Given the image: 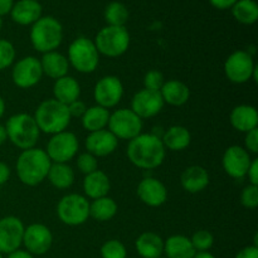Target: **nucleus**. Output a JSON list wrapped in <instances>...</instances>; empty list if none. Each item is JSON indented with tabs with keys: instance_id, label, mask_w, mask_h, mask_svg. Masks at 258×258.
Masks as SVG:
<instances>
[{
	"instance_id": "nucleus-1",
	"label": "nucleus",
	"mask_w": 258,
	"mask_h": 258,
	"mask_svg": "<svg viewBox=\"0 0 258 258\" xmlns=\"http://www.w3.org/2000/svg\"><path fill=\"white\" fill-rule=\"evenodd\" d=\"M126 155L130 163L136 168L153 170L164 163L166 150L158 135L141 133L140 135L128 141Z\"/></svg>"
},
{
	"instance_id": "nucleus-2",
	"label": "nucleus",
	"mask_w": 258,
	"mask_h": 258,
	"mask_svg": "<svg viewBox=\"0 0 258 258\" xmlns=\"http://www.w3.org/2000/svg\"><path fill=\"white\" fill-rule=\"evenodd\" d=\"M50 165L52 161L43 149L32 148L23 150L15 164L18 179L27 186L39 185L47 180Z\"/></svg>"
},
{
	"instance_id": "nucleus-3",
	"label": "nucleus",
	"mask_w": 258,
	"mask_h": 258,
	"mask_svg": "<svg viewBox=\"0 0 258 258\" xmlns=\"http://www.w3.org/2000/svg\"><path fill=\"white\" fill-rule=\"evenodd\" d=\"M33 117H34L40 133H44L50 136L67 130L71 120H72L68 113L67 106L58 102L54 98L42 101L38 105Z\"/></svg>"
},
{
	"instance_id": "nucleus-4",
	"label": "nucleus",
	"mask_w": 258,
	"mask_h": 258,
	"mask_svg": "<svg viewBox=\"0 0 258 258\" xmlns=\"http://www.w3.org/2000/svg\"><path fill=\"white\" fill-rule=\"evenodd\" d=\"M8 140L20 150L35 148L40 138V130L33 115L29 113H15L8 118L5 123Z\"/></svg>"
},
{
	"instance_id": "nucleus-5",
	"label": "nucleus",
	"mask_w": 258,
	"mask_h": 258,
	"mask_svg": "<svg viewBox=\"0 0 258 258\" xmlns=\"http://www.w3.org/2000/svg\"><path fill=\"white\" fill-rule=\"evenodd\" d=\"M30 43L37 52L44 53L57 50L62 44L63 27L55 18L40 17L30 28Z\"/></svg>"
},
{
	"instance_id": "nucleus-6",
	"label": "nucleus",
	"mask_w": 258,
	"mask_h": 258,
	"mask_svg": "<svg viewBox=\"0 0 258 258\" xmlns=\"http://www.w3.org/2000/svg\"><path fill=\"white\" fill-rule=\"evenodd\" d=\"M67 59L71 67L77 72L90 75L95 72L100 64V53L92 39L77 37L68 47Z\"/></svg>"
},
{
	"instance_id": "nucleus-7",
	"label": "nucleus",
	"mask_w": 258,
	"mask_h": 258,
	"mask_svg": "<svg viewBox=\"0 0 258 258\" xmlns=\"http://www.w3.org/2000/svg\"><path fill=\"white\" fill-rule=\"evenodd\" d=\"M100 55L117 58L125 54L130 48L131 37L126 27L106 25L96 34L93 39Z\"/></svg>"
},
{
	"instance_id": "nucleus-8",
	"label": "nucleus",
	"mask_w": 258,
	"mask_h": 258,
	"mask_svg": "<svg viewBox=\"0 0 258 258\" xmlns=\"http://www.w3.org/2000/svg\"><path fill=\"white\" fill-rule=\"evenodd\" d=\"M224 75L227 80L236 85H243L253 80L257 82V64L253 54L248 50H234L224 62Z\"/></svg>"
},
{
	"instance_id": "nucleus-9",
	"label": "nucleus",
	"mask_w": 258,
	"mask_h": 258,
	"mask_svg": "<svg viewBox=\"0 0 258 258\" xmlns=\"http://www.w3.org/2000/svg\"><path fill=\"white\" fill-rule=\"evenodd\" d=\"M55 212L59 221L66 226H82L90 218V201L82 194H67L59 199Z\"/></svg>"
},
{
	"instance_id": "nucleus-10",
	"label": "nucleus",
	"mask_w": 258,
	"mask_h": 258,
	"mask_svg": "<svg viewBox=\"0 0 258 258\" xmlns=\"http://www.w3.org/2000/svg\"><path fill=\"white\" fill-rule=\"evenodd\" d=\"M143 120L130 108H118L110 113L107 130H110L117 140L130 141L143 133Z\"/></svg>"
},
{
	"instance_id": "nucleus-11",
	"label": "nucleus",
	"mask_w": 258,
	"mask_h": 258,
	"mask_svg": "<svg viewBox=\"0 0 258 258\" xmlns=\"http://www.w3.org/2000/svg\"><path fill=\"white\" fill-rule=\"evenodd\" d=\"M78 150L80 141L77 135L67 130L50 136L45 148V153L52 163L68 164L77 156Z\"/></svg>"
},
{
	"instance_id": "nucleus-12",
	"label": "nucleus",
	"mask_w": 258,
	"mask_h": 258,
	"mask_svg": "<svg viewBox=\"0 0 258 258\" xmlns=\"http://www.w3.org/2000/svg\"><path fill=\"white\" fill-rule=\"evenodd\" d=\"M43 71L39 58L34 55H27L17 62L12 68V81L17 87L22 90H29L42 81Z\"/></svg>"
},
{
	"instance_id": "nucleus-13",
	"label": "nucleus",
	"mask_w": 258,
	"mask_h": 258,
	"mask_svg": "<svg viewBox=\"0 0 258 258\" xmlns=\"http://www.w3.org/2000/svg\"><path fill=\"white\" fill-rule=\"evenodd\" d=\"M123 96V85L117 76L107 75L101 77L93 88V100L96 105L103 108L116 107Z\"/></svg>"
},
{
	"instance_id": "nucleus-14",
	"label": "nucleus",
	"mask_w": 258,
	"mask_h": 258,
	"mask_svg": "<svg viewBox=\"0 0 258 258\" xmlns=\"http://www.w3.org/2000/svg\"><path fill=\"white\" fill-rule=\"evenodd\" d=\"M53 233L45 224L32 223L25 227L23 234V243L25 251L33 256H43L52 248Z\"/></svg>"
},
{
	"instance_id": "nucleus-15",
	"label": "nucleus",
	"mask_w": 258,
	"mask_h": 258,
	"mask_svg": "<svg viewBox=\"0 0 258 258\" xmlns=\"http://www.w3.org/2000/svg\"><path fill=\"white\" fill-rule=\"evenodd\" d=\"M25 226L15 216L0 218V253L9 254L20 248Z\"/></svg>"
},
{
	"instance_id": "nucleus-16",
	"label": "nucleus",
	"mask_w": 258,
	"mask_h": 258,
	"mask_svg": "<svg viewBox=\"0 0 258 258\" xmlns=\"http://www.w3.org/2000/svg\"><path fill=\"white\" fill-rule=\"evenodd\" d=\"M252 160L251 154L239 145H232L226 149L222 156V166L224 173L233 179L246 178Z\"/></svg>"
},
{
	"instance_id": "nucleus-17",
	"label": "nucleus",
	"mask_w": 258,
	"mask_h": 258,
	"mask_svg": "<svg viewBox=\"0 0 258 258\" xmlns=\"http://www.w3.org/2000/svg\"><path fill=\"white\" fill-rule=\"evenodd\" d=\"M164 106L165 103L160 92L141 88L131 98L130 110H133L141 120H145V118L155 117L156 115H159Z\"/></svg>"
},
{
	"instance_id": "nucleus-18",
	"label": "nucleus",
	"mask_w": 258,
	"mask_h": 258,
	"mask_svg": "<svg viewBox=\"0 0 258 258\" xmlns=\"http://www.w3.org/2000/svg\"><path fill=\"white\" fill-rule=\"evenodd\" d=\"M136 194L145 206L151 207V208L161 207L168 201V189H166L165 184L154 176L144 178L139 183Z\"/></svg>"
},
{
	"instance_id": "nucleus-19",
	"label": "nucleus",
	"mask_w": 258,
	"mask_h": 258,
	"mask_svg": "<svg viewBox=\"0 0 258 258\" xmlns=\"http://www.w3.org/2000/svg\"><path fill=\"white\" fill-rule=\"evenodd\" d=\"M86 150L96 158H105L116 151L118 146V140L110 130H103L90 133L85 141Z\"/></svg>"
},
{
	"instance_id": "nucleus-20",
	"label": "nucleus",
	"mask_w": 258,
	"mask_h": 258,
	"mask_svg": "<svg viewBox=\"0 0 258 258\" xmlns=\"http://www.w3.org/2000/svg\"><path fill=\"white\" fill-rule=\"evenodd\" d=\"M211 183L208 170L201 165H191L184 169L180 175V185L186 193L198 194Z\"/></svg>"
},
{
	"instance_id": "nucleus-21",
	"label": "nucleus",
	"mask_w": 258,
	"mask_h": 258,
	"mask_svg": "<svg viewBox=\"0 0 258 258\" xmlns=\"http://www.w3.org/2000/svg\"><path fill=\"white\" fill-rule=\"evenodd\" d=\"M42 5L37 0H18L10 12L12 20L17 24L27 27L33 25L42 17Z\"/></svg>"
},
{
	"instance_id": "nucleus-22",
	"label": "nucleus",
	"mask_w": 258,
	"mask_h": 258,
	"mask_svg": "<svg viewBox=\"0 0 258 258\" xmlns=\"http://www.w3.org/2000/svg\"><path fill=\"white\" fill-rule=\"evenodd\" d=\"M82 188L86 198L95 201V199L108 196L111 189V180L105 171L97 169L93 173L85 175Z\"/></svg>"
},
{
	"instance_id": "nucleus-23",
	"label": "nucleus",
	"mask_w": 258,
	"mask_h": 258,
	"mask_svg": "<svg viewBox=\"0 0 258 258\" xmlns=\"http://www.w3.org/2000/svg\"><path fill=\"white\" fill-rule=\"evenodd\" d=\"M229 122L234 130L239 133H248L258 127L257 108L252 105H238L231 111Z\"/></svg>"
},
{
	"instance_id": "nucleus-24",
	"label": "nucleus",
	"mask_w": 258,
	"mask_h": 258,
	"mask_svg": "<svg viewBox=\"0 0 258 258\" xmlns=\"http://www.w3.org/2000/svg\"><path fill=\"white\" fill-rule=\"evenodd\" d=\"M160 95L165 105L168 103L174 107H180L188 103L190 98V88L180 80H169L165 81L161 87Z\"/></svg>"
},
{
	"instance_id": "nucleus-25",
	"label": "nucleus",
	"mask_w": 258,
	"mask_h": 258,
	"mask_svg": "<svg viewBox=\"0 0 258 258\" xmlns=\"http://www.w3.org/2000/svg\"><path fill=\"white\" fill-rule=\"evenodd\" d=\"M39 60L40 66H42L43 76H47V77L55 81L68 75V71L71 67L70 62L64 54L57 52V50L44 53Z\"/></svg>"
},
{
	"instance_id": "nucleus-26",
	"label": "nucleus",
	"mask_w": 258,
	"mask_h": 258,
	"mask_svg": "<svg viewBox=\"0 0 258 258\" xmlns=\"http://www.w3.org/2000/svg\"><path fill=\"white\" fill-rule=\"evenodd\" d=\"M81 85L72 76H64L54 81L53 85V98L58 102L68 106L73 101L80 100Z\"/></svg>"
},
{
	"instance_id": "nucleus-27",
	"label": "nucleus",
	"mask_w": 258,
	"mask_h": 258,
	"mask_svg": "<svg viewBox=\"0 0 258 258\" xmlns=\"http://www.w3.org/2000/svg\"><path fill=\"white\" fill-rule=\"evenodd\" d=\"M135 248L141 258L164 256V239L155 232H144L136 238Z\"/></svg>"
},
{
	"instance_id": "nucleus-28",
	"label": "nucleus",
	"mask_w": 258,
	"mask_h": 258,
	"mask_svg": "<svg viewBox=\"0 0 258 258\" xmlns=\"http://www.w3.org/2000/svg\"><path fill=\"white\" fill-rule=\"evenodd\" d=\"M196 253L190 238L183 234H173L164 241L165 258H193Z\"/></svg>"
},
{
	"instance_id": "nucleus-29",
	"label": "nucleus",
	"mask_w": 258,
	"mask_h": 258,
	"mask_svg": "<svg viewBox=\"0 0 258 258\" xmlns=\"http://www.w3.org/2000/svg\"><path fill=\"white\" fill-rule=\"evenodd\" d=\"M160 139L165 150L183 151L190 145L191 134L185 126L174 125L170 126Z\"/></svg>"
},
{
	"instance_id": "nucleus-30",
	"label": "nucleus",
	"mask_w": 258,
	"mask_h": 258,
	"mask_svg": "<svg viewBox=\"0 0 258 258\" xmlns=\"http://www.w3.org/2000/svg\"><path fill=\"white\" fill-rule=\"evenodd\" d=\"M110 113V110L101 107L98 105L90 106V107H87L86 112L83 113L82 117H81L82 127L86 131H88V134L107 128Z\"/></svg>"
},
{
	"instance_id": "nucleus-31",
	"label": "nucleus",
	"mask_w": 258,
	"mask_h": 258,
	"mask_svg": "<svg viewBox=\"0 0 258 258\" xmlns=\"http://www.w3.org/2000/svg\"><path fill=\"white\" fill-rule=\"evenodd\" d=\"M76 174L72 166L66 163H52L48 171L47 180L54 188L64 190L75 184Z\"/></svg>"
},
{
	"instance_id": "nucleus-32",
	"label": "nucleus",
	"mask_w": 258,
	"mask_h": 258,
	"mask_svg": "<svg viewBox=\"0 0 258 258\" xmlns=\"http://www.w3.org/2000/svg\"><path fill=\"white\" fill-rule=\"evenodd\" d=\"M117 211V203L108 196L90 202V218L97 222L111 221L115 218Z\"/></svg>"
},
{
	"instance_id": "nucleus-33",
	"label": "nucleus",
	"mask_w": 258,
	"mask_h": 258,
	"mask_svg": "<svg viewBox=\"0 0 258 258\" xmlns=\"http://www.w3.org/2000/svg\"><path fill=\"white\" fill-rule=\"evenodd\" d=\"M231 10L234 19L241 24L252 25L258 20V5L254 0H238Z\"/></svg>"
},
{
	"instance_id": "nucleus-34",
	"label": "nucleus",
	"mask_w": 258,
	"mask_h": 258,
	"mask_svg": "<svg viewBox=\"0 0 258 258\" xmlns=\"http://www.w3.org/2000/svg\"><path fill=\"white\" fill-rule=\"evenodd\" d=\"M103 17H105L107 25H112V27H125L128 18H130V13H128L127 7L125 4H122V3L111 2L105 8Z\"/></svg>"
},
{
	"instance_id": "nucleus-35",
	"label": "nucleus",
	"mask_w": 258,
	"mask_h": 258,
	"mask_svg": "<svg viewBox=\"0 0 258 258\" xmlns=\"http://www.w3.org/2000/svg\"><path fill=\"white\" fill-rule=\"evenodd\" d=\"M102 258H127V249L125 244L118 239H108L101 246L100 249Z\"/></svg>"
},
{
	"instance_id": "nucleus-36",
	"label": "nucleus",
	"mask_w": 258,
	"mask_h": 258,
	"mask_svg": "<svg viewBox=\"0 0 258 258\" xmlns=\"http://www.w3.org/2000/svg\"><path fill=\"white\" fill-rule=\"evenodd\" d=\"M196 252H208L214 244V236L207 229H199L190 237Z\"/></svg>"
},
{
	"instance_id": "nucleus-37",
	"label": "nucleus",
	"mask_w": 258,
	"mask_h": 258,
	"mask_svg": "<svg viewBox=\"0 0 258 258\" xmlns=\"http://www.w3.org/2000/svg\"><path fill=\"white\" fill-rule=\"evenodd\" d=\"M17 58L14 44L7 39H0V71L12 67Z\"/></svg>"
},
{
	"instance_id": "nucleus-38",
	"label": "nucleus",
	"mask_w": 258,
	"mask_h": 258,
	"mask_svg": "<svg viewBox=\"0 0 258 258\" xmlns=\"http://www.w3.org/2000/svg\"><path fill=\"white\" fill-rule=\"evenodd\" d=\"M76 163H77V169L83 175L93 173L98 169V159L93 156L92 154L88 153V151L78 154Z\"/></svg>"
},
{
	"instance_id": "nucleus-39",
	"label": "nucleus",
	"mask_w": 258,
	"mask_h": 258,
	"mask_svg": "<svg viewBox=\"0 0 258 258\" xmlns=\"http://www.w3.org/2000/svg\"><path fill=\"white\" fill-rule=\"evenodd\" d=\"M165 77H164L163 73L158 70H151L149 72L145 73L144 76V88L150 91H156V92H160L161 87L165 83Z\"/></svg>"
},
{
	"instance_id": "nucleus-40",
	"label": "nucleus",
	"mask_w": 258,
	"mask_h": 258,
	"mask_svg": "<svg viewBox=\"0 0 258 258\" xmlns=\"http://www.w3.org/2000/svg\"><path fill=\"white\" fill-rule=\"evenodd\" d=\"M241 204L246 209H256L258 207V185H248L242 189L241 193Z\"/></svg>"
},
{
	"instance_id": "nucleus-41",
	"label": "nucleus",
	"mask_w": 258,
	"mask_h": 258,
	"mask_svg": "<svg viewBox=\"0 0 258 258\" xmlns=\"http://www.w3.org/2000/svg\"><path fill=\"white\" fill-rule=\"evenodd\" d=\"M243 148L246 149L249 154H254V155H256L258 153V127L244 134Z\"/></svg>"
},
{
	"instance_id": "nucleus-42",
	"label": "nucleus",
	"mask_w": 258,
	"mask_h": 258,
	"mask_svg": "<svg viewBox=\"0 0 258 258\" xmlns=\"http://www.w3.org/2000/svg\"><path fill=\"white\" fill-rule=\"evenodd\" d=\"M67 108L71 118H81L83 116V113L86 112V110H87V106H86V103L83 101L76 100L72 103H70L67 106Z\"/></svg>"
},
{
	"instance_id": "nucleus-43",
	"label": "nucleus",
	"mask_w": 258,
	"mask_h": 258,
	"mask_svg": "<svg viewBox=\"0 0 258 258\" xmlns=\"http://www.w3.org/2000/svg\"><path fill=\"white\" fill-rule=\"evenodd\" d=\"M234 258H258V246L249 244V246L243 247Z\"/></svg>"
},
{
	"instance_id": "nucleus-44",
	"label": "nucleus",
	"mask_w": 258,
	"mask_h": 258,
	"mask_svg": "<svg viewBox=\"0 0 258 258\" xmlns=\"http://www.w3.org/2000/svg\"><path fill=\"white\" fill-rule=\"evenodd\" d=\"M246 176L248 178L249 184H252V185H258V159H253V160H252Z\"/></svg>"
},
{
	"instance_id": "nucleus-45",
	"label": "nucleus",
	"mask_w": 258,
	"mask_h": 258,
	"mask_svg": "<svg viewBox=\"0 0 258 258\" xmlns=\"http://www.w3.org/2000/svg\"><path fill=\"white\" fill-rule=\"evenodd\" d=\"M238 0H209L211 5L218 10L231 9Z\"/></svg>"
},
{
	"instance_id": "nucleus-46",
	"label": "nucleus",
	"mask_w": 258,
	"mask_h": 258,
	"mask_svg": "<svg viewBox=\"0 0 258 258\" xmlns=\"http://www.w3.org/2000/svg\"><path fill=\"white\" fill-rule=\"evenodd\" d=\"M10 175H12V170H10L9 165L4 161H0V186L9 181Z\"/></svg>"
},
{
	"instance_id": "nucleus-47",
	"label": "nucleus",
	"mask_w": 258,
	"mask_h": 258,
	"mask_svg": "<svg viewBox=\"0 0 258 258\" xmlns=\"http://www.w3.org/2000/svg\"><path fill=\"white\" fill-rule=\"evenodd\" d=\"M14 5V0H0V17L10 14Z\"/></svg>"
},
{
	"instance_id": "nucleus-48",
	"label": "nucleus",
	"mask_w": 258,
	"mask_h": 258,
	"mask_svg": "<svg viewBox=\"0 0 258 258\" xmlns=\"http://www.w3.org/2000/svg\"><path fill=\"white\" fill-rule=\"evenodd\" d=\"M7 258H35L32 253H29L25 249H17V251L12 252V253L7 254Z\"/></svg>"
},
{
	"instance_id": "nucleus-49",
	"label": "nucleus",
	"mask_w": 258,
	"mask_h": 258,
	"mask_svg": "<svg viewBox=\"0 0 258 258\" xmlns=\"http://www.w3.org/2000/svg\"><path fill=\"white\" fill-rule=\"evenodd\" d=\"M8 140V135H7V128H5L4 125L0 123V146L4 145Z\"/></svg>"
},
{
	"instance_id": "nucleus-50",
	"label": "nucleus",
	"mask_w": 258,
	"mask_h": 258,
	"mask_svg": "<svg viewBox=\"0 0 258 258\" xmlns=\"http://www.w3.org/2000/svg\"><path fill=\"white\" fill-rule=\"evenodd\" d=\"M193 258H216L214 254H212L211 252H197L196 254H194Z\"/></svg>"
},
{
	"instance_id": "nucleus-51",
	"label": "nucleus",
	"mask_w": 258,
	"mask_h": 258,
	"mask_svg": "<svg viewBox=\"0 0 258 258\" xmlns=\"http://www.w3.org/2000/svg\"><path fill=\"white\" fill-rule=\"evenodd\" d=\"M5 110H7V105H5L4 98H3L2 96H0V120H2V117H3V116H4Z\"/></svg>"
},
{
	"instance_id": "nucleus-52",
	"label": "nucleus",
	"mask_w": 258,
	"mask_h": 258,
	"mask_svg": "<svg viewBox=\"0 0 258 258\" xmlns=\"http://www.w3.org/2000/svg\"><path fill=\"white\" fill-rule=\"evenodd\" d=\"M2 28H3V19L2 17H0V30H2Z\"/></svg>"
},
{
	"instance_id": "nucleus-53",
	"label": "nucleus",
	"mask_w": 258,
	"mask_h": 258,
	"mask_svg": "<svg viewBox=\"0 0 258 258\" xmlns=\"http://www.w3.org/2000/svg\"><path fill=\"white\" fill-rule=\"evenodd\" d=\"M0 258H4V257H3V254H2V253H0Z\"/></svg>"
},
{
	"instance_id": "nucleus-54",
	"label": "nucleus",
	"mask_w": 258,
	"mask_h": 258,
	"mask_svg": "<svg viewBox=\"0 0 258 258\" xmlns=\"http://www.w3.org/2000/svg\"><path fill=\"white\" fill-rule=\"evenodd\" d=\"M159 258H165V257H164V256H161V257H159Z\"/></svg>"
},
{
	"instance_id": "nucleus-55",
	"label": "nucleus",
	"mask_w": 258,
	"mask_h": 258,
	"mask_svg": "<svg viewBox=\"0 0 258 258\" xmlns=\"http://www.w3.org/2000/svg\"><path fill=\"white\" fill-rule=\"evenodd\" d=\"M37 2H38V0H37Z\"/></svg>"
}]
</instances>
